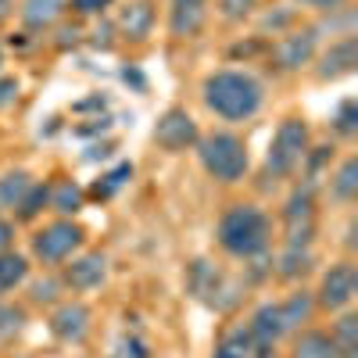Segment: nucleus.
<instances>
[{"label":"nucleus","mask_w":358,"mask_h":358,"mask_svg":"<svg viewBox=\"0 0 358 358\" xmlns=\"http://www.w3.org/2000/svg\"><path fill=\"white\" fill-rule=\"evenodd\" d=\"M215 248L222 258L236 265L262 262L276 248V219L268 215L265 204L236 197L222 204V212L215 219Z\"/></svg>","instance_id":"f257e3e1"},{"label":"nucleus","mask_w":358,"mask_h":358,"mask_svg":"<svg viewBox=\"0 0 358 358\" xmlns=\"http://www.w3.org/2000/svg\"><path fill=\"white\" fill-rule=\"evenodd\" d=\"M201 108L219 118L222 126H244L255 122L265 108V79L251 69L241 65H226V69H212L201 86H197Z\"/></svg>","instance_id":"f03ea898"},{"label":"nucleus","mask_w":358,"mask_h":358,"mask_svg":"<svg viewBox=\"0 0 358 358\" xmlns=\"http://www.w3.org/2000/svg\"><path fill=\"white\" fill-rule=\"evenodd\" d=\"M194 158H197V169L215 187H236L251 176V147L229 126L201 133V140L194 143Z\"/></svg>","instance_id":"7ed1b4c3"},{"label":"nucleus","mask_w":358,"mask_h":358,"mask_svg":"<svg viewBox=\"0 0 358 358\" xmlns=\"http://www.w3.org/2000/svg\"><path fill=\"white\" fill-rule=\"evenodd\" d=\"M312 140H315L312 136V122L301 111L283 115L280 126L273 129V140H268V147H265V158H262V179H265V183L280 187V183L297 179Z\"/></svg>","instance_id":"20e7f679"},{"label":"nucleus","mask_w":358,"mask_h":358,"mask_svg":"<svg viewBox=\"0 0 358 358\" xmlns=\"http://www.w3.org/2000/svg\"><path fill=\"white\" fill-rule=\"evenodd\" d=\"M290 190L276 215L280 248H315L319 236V183L315 179H290Z\"/></svg>","instance_id":"39448f33"},{"label":"nucleus","mask_w":358,"mask_h":358,"mask_svg":"<svg viewBox=\"0 0 358 358\" xmlns=\"http://www.w3.org/2000/svg\"><path fill=\"white\" fill-rule=\"evenodd\" d=\"M248 280L244 276H233L212 258H194L187 268V290L197 297L204 308H212L219 315H233L236 308L244 305L248 297Z\"/></svg>","instance_id":"423d86ee"},{"label":"nucleus","mask_w":358,"mask_h":358,"mask_svg":"<svg viewBox=\"0 0 358 358\" xmlns=\"http://www.w3.org/2000/svg\"><path fill=\"white\" fill-rule=\"evenodd\" d=\"M90 244V233L79 219H62L54 215L47 222H36L33 233H29V262L36 268H62L72 255H79Z\"/></svg>","instance_id":"0eeeda50"},{"label":"nucleus","mask_w":358,"mask_h":358,"mask_svg":"<svg viewBox=\"0 0 358 358\" xmlns=\"http://www.w3.org/2000/svg\"><path fill=\"white\" fill-rule=\"evenodd\" d=\"M322 47V36L315 33L312 22H297L287 33L268 40V50H265V65L273 76H301L312 69L315 54Z\"/></svg>","instance_id":"6e6552de"},{"label":"nucleus","mask_w":358,"mask_h":358,"mask_svg":"<svg viewBox=\"0 0 358 358\" xmlns=\"http://www.w3.org/2000/svg\"><path fill=\"white\" fill-rule=\"evenodd\" d=\"M312 297H315L319 315H337L344 308H355V297H358V262L351 255L334 258L319 273V283H315Z\"/></svg>","instance_id":"1a4fd4ad"},{"label":"nucleus","mask_w":358,"mask_h":358,"mask_svg":"<svg viewBox=\"0 0 358 358\" xmlns=\"http://www.w3.org/2000/svg\"><path fill=\"white\" fill-rule=\"evenodd\" d=\"M57 276H62L65 290L72 297H86V294H94L101 287H108L111 280V255L104 248H83L79 255H72L62 268H57Z\"/></svg>","instance_id":"9d476101"},{"label":"nucleus","mask_w":358,"mask_h":358,"mask_svg":"<svg viewBox=\"0 0 358 358\" xmlns=\"http://www.w3.org/2000/svg\"><path fill=\"white\" fill-rule=\"evenodd\" d=\"M47 334L62 344V348H83L94 334V308L86 297H62L50 312H47Z\"/></svg>","instance_id":"9b49d317"},{"label":"nucleus","mask_w":358,"mask_h":358,"mask_svg":"<svg viewBox=\"0 0 358 358\" xmlns=\"http://www.w3.org/2000/svg\"><path fill=\"white\" fill-rule=\"evenodd\" d=\"M111 25H115L118 43L147 47L155 36V29H158V0H118Z\"/></svg>","instance_id":"f8f14e48"},{"label":"nucleus","mask_w":358,"mask_h":358,"mask_svg":"<svg viewBox=\"0 0 358 358\" xmlns=\"http://www.w3.org/2000/svg\"><path fill=\"white\" fill-rule=\"evenodd\" d=\"M151 140H155L158 151H165V155H187V151H194V143L201 140V126H197V118L187 108L172 104V108H165L158 115V122L151 129Z\"/></svg>","instance_id":"ddd939ff"},{"label":"nucleus","mask_w":358,"mask_h":358,"mask_svg":"<svg viewBox=\"0 0 358 358\" xmlns=\"http://www.w3.org/2000/svg\"><path fill=\"white\" fill-rule=\"evenodd\" d=\"M248 326V337H251V351L255 358H280V348L287 344V334H283V322H280V308L273 297H265L251 308V315L244 319Z\"/></svg>","instance_id":"4468645a"},{"label":"nucleus","mask_w":358,"mask_h":358,"mask_svg":"<svg viewBox=\"0 0 358 358\" xmlns=\"http://www.w3.org/2000/svg\"><path fill=\"white\" fill-rule=\"evenodd\" d=\"M212 22V0H165V36L172 43H194Z\"/></svg>","instance_id":"2eb2a0df"},{"label":"nucleus","mask_w":358,"mask_h":358,"mask_svg":"<svg viewBox=\"0 0 358 358\" xmlns=\"http://www.w3.org/2000/svg\"><path fill=\"white\" fill-rule=\"evenodd\" d=\"M355 69H358V33H351V36H337V40H330L326 47H319V54H315V62H312V79L315 83H341V79H348V76H355Z\"/></svg>","instance_id":"dca6fc26"},{"label":"nucleus","mask_w":358,"mask_h":358,"mask_svg":"<svg viewBox=\"0 0 358 358\" xmlns=\"http://www.w3.org/2000/svg\"><path fill=\"white\" fill-rule=\"evenodd\" d=\"M319 190L326 194V201L334 208H355V201H358V155L348 151L344 158H337L326 169V176L319 179Z\"/></svg>","instance_id":"f3484780"},{"label":"nucleus","mask_w":358,"mask_h":358,"mask_svg":"<svg viewBox=\"0 0 358 358\" xmlns=\"http://www.w3.org/2000/svg\"><path fill=\"white\" fill-rule=\"evenodd\" d=\"M69 18V0H18L15 4V22L22 33L43 40L57 22Z\"/></svg>","instance_id":"a211bd4d"},{"label":"nucleus","mask_w":358,"mask_h":358,"mask_svg":"<svg viewBox=\"0 0 358 358\" xmlns=\"http://www.w3.org/2000/svg\"><path fill=\"white\" fill-rule=\"evenodd\" d=\"M276 308H280V322H283V334H297L301 326H312L319 319V308H315V297L305 283L290 287L283 297H276Z\"/></svg>","instance_id":"6ab92c4d"},{"label":"nucleus","mask_w":358,"mask_h":358,"mask_svg":"<svg viewBox=\"0 0 358 358\" xmlns=\"http://www.w3.org/2000/svg\"><path fill=\"white\" fill-rule=\"evenodd\" d=\"M50 183V197H47V212L50 215H62V219H79V212L86 208V187L79 179L57 172L47 179Z\"/></svg>","instance_id":"aec40b11"},{"label":"nucleus","mask_w":358,"mask_h":358,"mask_svg":"<svg viewBox=\"0 0 358 358\" xmlns=\"http://www.w3.org/2000/svg\"><path fill=\"white\" fill-rule=\"evenodd\" d=\"M312 268H315V248H280L273 258V276L287 287L305 283Z\"/></svg>","instance_id":"412c9836"},{"label":"nucleus","mask_w":358,"mask_h":358,"mask_svg":"<svg viewBox=\"0 0 358 358\" xmlns=\"http://www.w3.org/2000/svg\"><path fill=\"white\" fill-rule=\"evenodd\" d=\"M287 358H337L334 344H330V334L326 326H301L297 334L287 337Z\"/></svg>","instance_id":"4be33fe9"},{"label":"nucleus","mask_w":358,"mask_h":358,"mask_svg":"<svg viewBox=\"0 0 358 358\" xmlns=\"http://www.w3.org/2000/svg\"><path fill=\"white\" fill-rule=\"evenodd\" d=\"M22 290H25V305L29 308H43V312H50L62 297H69L62 276H57V268H43L40 276H29Z\"/></svg>","instance_id":"5701e85b"},{"label":"nucleus","mask_w":358,"mask_h":358,"mask_svg":"<svg viewBox=\"0 0 358 358\" xmlns=\"http://www.w3.org/2000/svg\"><path fill=\"white\" fill-rule=\"evenodd\" d=\"M33 268L36 265L29 262L25 251H18V248L0 251V297H15L25 287V280L33 276Z\"/></svg>","instance_id":"b1692460"},{"label":"nucleus","mask_w":358,"mask_h":358,"mask_svg":"<svg viewBox=\"0 0 358 358\" xmlns=\"http://www.w3.org/2000/svg\"><path fill=\"white\" fill-rule=\"evenodd\" d=\"M330 344L337 351V358H358V312L355 308H344L337 315H330Z\"/></svg>","instance_id":"393cba45"},{"label":"nucleus","mask_w":358,"mask_h":358,"mask_svg":"<svg viewBox=\"0 0 358 358\" xmlns=\"http://www.w3.org/2000/svg\"><path fill=\"white\" fill-rule=\"evenodd\" d=\"M208 358H255L244 319H233V322L222 326V334L215 337V344H212V351H208Z\"/></svg>","instance_id":"a878e982"},{"label":"nucleus","mask_w":358,"mask_h":358,"mask_svg":"<svg viewBox=\"0 0 358 358\" xmlns=\"http://www.w3.org/2000/svg\"><path fill=\"white\" fill-rule=\"evenodd\" d=\"M36 183V176L29 169H8L0 172V215H15V208L29 194V187Z\"/></svg>","instance_id":"bb28decb"},{"label":"nucleus","mask_w":358,"mask_h":358,"mask_svg":"<svg viewBox=\"0 0 358 358\" xmlns=\"http://www.w3.org/2000/svg\"><path fill=\"white\" fill-rule=\"evenodd\" d=\"M29 330V305L15 297H0V344H15Z\"/></svg>","instance_id":"cd10ccee"},{"label":"nucleus","mask_w":358,"mask_h":358,"mask_svg":"<svg viewBox=\"0 0 358 358\" xmlns=\"http://www.w3.org/2000/svg\"><path fill=\"white\" fill-rule=\"evenodd\" d=\"M251 22L258 25V36L268 40V33L280 36V33H287V29H294L297 22H301V11H297L294 4H273V8H262Z\"/></svg>","instance_id":"c85d7f7f"},{"label":"nucleus","mask_w":358,"mask_h":358,"mask_svg":"<svg viewBox=\"0 0 358 358\" xmlns=\"http://www.w3.org/2000/svg\"><path fill=\"white\" fill-rule=\"evenodd\" d=\"M133 172H136V165L133 162H118L115 169H108V172H101V179L94 187L86 190V201H111L118 190H122L129 179H133Z\"/></svg>","instance_id":"c756f323"},{"label":"nucleus","mask_w":358,"mask_h":358,"mask_svg":"<svg viewBox=\"0 0 358 358\" xmlns=\"http://www.w3.org/2000/svg\"><path fill=\"white\" fill-rule=\"evenodd\" d=\"M47 197H50V183L47 179H36L33 187H29V194L22 197V204L15 208V222L18 226H36L40 222V215L47 212Z\"/></svg>","instance_id":"7c9ffc66"},{"label":"nucleus","mask_w":358,"mask_h":358,"mask_svg":"<svg viewBox=\"0 0 358 358\" xmlns=\"http://www.w3.org/2000/svg\"><path fill=\"white\" fill-rule=\"evenodd\" d=\"M315 33L326 40H337V36H351V33H358V11H355V4H348V8H341V11H330V15H319L315 22Z\"/></svg>","instance_id":"2f4dec72"},{"label":"nucleus","mask_w":358,"mask_h":358,"mask_svg":"<svg viewBox=\"0 0 358 358\" xmlns=\"http://www.w3.org/2000/svg\"><path fill=\"white\" fill-rule=\"evenodd\" d=\"M212 8L226 29H241L262 11V0H212Z\"/></svg>","instance_id":"473e14b6"},{"label":"nucleus","mask_w":358,"mask_h":358,"mask_svg":"<svg viewBox=\"0 0 358 358\" xmlns=\"http://www.w3.org/2000/svg\"><path fill=\"white\" fill-rule=\"evenodd\" d=\"M330 136L341 140V143H351L358 136V101L355 97H344L334 115H330Z\"/></svg>","instance_id":"72a5a7b5"},{"label":"nucleus","mask_w":358,"mask_h":358,"mask_svg":"<svg viewBox=\"0 0 358 358\" xmlns=\"http://www.w3.org/2000/svg\"><path fill=\"white\" fill-rule=\"evenodd\" d=\"M47 40H50V50H54V54H69V50L83 47V40H86V29H83V22L65 18V22H57V25L50 29Z\"/></svg>","instance_id":"f704fd0d"},{"label":"nucleus","mask_w":358,"mask_h":358,"mask_svg":"<svg viewBox=\"0 0 358 358\" xmlns=\"http://www.w3.org/2000/svg\"><path fill=\"white\" fill-rule=\"evenodd\" d=\"M104 358H155V351H151V344H147L143 334H136V330H122V334L111 341V348H108Z\"/></svg>","instance_id":"c9c22d12"},{"label":"nucleus","mask_w":358,"mask_h":358,"mask_svg":"<svg viewBox=\"0 0 358 358\" xmlns=\"http://www.w3.org/2000/svg\"><path fill=\"white\" fill-rule=\"evenodd\" d=\"M265 50H268V40L258 36V33H251L248 40H236L229 47V57H233L229 65H251V62H258V57L265 62Z\"/></svg>","instance_id":"e433bc0d"},{"label":"nucleus","mask_w":358,"mask_h":358,"mask_svg":"<svg viewBox=\"0 0 358 358\" xmlns=\"http://www.w3.org/2000/svg\"><path fill=\"white\" fill-rule=\"evenodd\" d=\"M118 0H69V18L76 22H97L104 15H111V8Z\"/></svg>","instance_id":"4c0bfd02"},{"label":"nucleus","mask_w":358,"mask_h":358,"mask_svg":"<svg viewBox=\"0 0 358 358\" xmlns=\"http://www.w3.org/2000/svg\"><path fill=\"white\" fill-rule=\"evenodd\" d=\"M83 43H86V47H94V50H101V54L115 50V47H118V36H115L111 15L97 18V22H94V29H90V33H86V40H83Z\"/></svg>","instance_id":"58836bf2"},{"label":"nucleus","mask_w":358,"mask_h":358,"mask_svg":"<svg viewBox=\"0 0 358 358\" xmlns=\"http://www.w3.org/2000/svg\"><path fill=\"white\" fill-rule=\"evenodd\" d=\"M111 126H115V122H111V115L104 111V115H94V118H86V122L72 126V136H79V140H94V136H104Z\"/></svg>","instance_id":"ea45409f"},{"label":"nucleus","mask_w":358,"mask_h":358,"mask_svg":"<svg viewBox=\"0 0 358 358\" xmlns=\"http://www.w3.org/2000/svg\"><path fill=\"white\" fill-rule=\"evenodd\" d=\"M22 101V79L11 72H0V111H11Z\"/></svg>","instance_id":"a19ab883"},{"label":"nucleus","mask_w":358,"mask_h":358,"mask_svg":"<svg viewBox=\"0 0 358 358\" xmlns=\"http://www.w3.org/2000/svg\"><path fill=\"white\" fill-rule=\"evenodd\" d=\"M348 4H355V0H294L297 11H312L315 18H319V15H330V11H341V8H348Z\"/></svg>","instance_id":"79ce46f5"},{"label":"nucleus","mask_w":358,"mask_h":358,"mask_svg":"<svg viewBox=\"0 0 358 358\" xmlns=\"http://www.w3.org/2000/svg\"><path fill=\"white\" fill-rule=\"evenodd\" d=\"M108 104H111L108 94H90V97H83V101L72 104V115H90V111H94V115H104Z\"/></svg>","instance_id":"37998d69"},{"label":"nucleus","mask_w":358,"mask_h":358,"mask_svg":"<svg viewBox=\"0 0 358 358\" xmlns=\"http://www.w3.org/2000/svg\"><path fill=\"white\" fill-rule=\"evenodd\" d=\"M18 229H22V226H18L11 215H0V251H11V248H15Z\"/></svg>","instance_id":"c03bdc74"},{"label":"nucleus","mask_w":358,"mask_h":358,"mask_svg":"<svg viewBox=\"0 0 358 358\" xmlns=\"http://www.w3.org/2000/svg\"><path fill=\"white\" fill-rule=\"evenodd\" d=\"M115 151H118V143H115V140L90 143V147H86V155H83V162H108V158H115Z\"/></svg>","instance_id":"a18cd8bd"},{"label":"nucleus","mask_w":358,"mask_h":358,"mask_svg":"<svg viewBox=\"0 0 358 358\" xmlns=\"http://www.w3.org/2000/svg\"><path fill=\"white\" fill-rule=\"evenodd\" d=\"M122 79H126L129 86H136L140 94H143V90H147V76H143V72H140L136 65H126V69H122Z\"/></svg>","instance_id":"49530a36"},{"label":"nucleus","mask_w":358,"mask_h":358,"mask_svg":"<svg viewBox=\"0 0 358 358\" xmlns=\"http://www.w3.org/2000/svg\"><path fill=\"white\" fill-rule=\"evenodd\" d=\"M15 4L18 0H0V25H8L15 18Z\"/></svg>","instance_id":"de8ad7c7"},{"label":"nucleus","mask_w":358,"mask_h":358,"mask_svg":"<svg viewBox=\"0 0 358 358\" xmlns=\"http://www.w3.org/2000/svg\"><path fill=\"white\" fill-rule=\"evenodd\" d=\"M0 72H8V50H4V40H0Z\"/></svg>","instance_id":"09e8293b"}]
</instances>
